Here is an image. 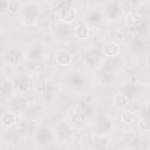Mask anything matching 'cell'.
I'll list each match as a JSON object with an SVG mask.
<instances>
[{
	"label": "cell",
	"instance_id": "cell-1",
	"mask_svg": "<svg viewBox=\"0 0 150 150\" xmlns=\"http://www.w3.org/2000/svg\"><path fill=\"white\" fill-rule=\"evenodd\" d=\"M41 16V7L35 1H26L20 11V22L26 27L35 26Z\"/></svg>",
	"mask_w": 150,
	"mask_h": 150
},
{
	"label": "cell",
	"instance_id": "cell-2",
	"mask_svg": "<svg viewBox=\"0 0 150 150\" xmlns=\"http://www.w3.org/2000/svg\"><path fill=\"white\" fill-rule=\"evenodd\" d=\"M105 60L104 53L102 47L98 46H89L83 52V61L87 67L89 68H96L101 67L103 61Z\"/></svg>",
	"mask_w": 150,
	"mask_h": 150
},
{
	"label": "cell",
	"instance_id": "cell-3",
	"mask_svg": "<svg viewBox=\"0 0 150 150\" xmlns=\"http://www.w3.org/2000/svg\"><path fill=\"white\" fill-rule=\"evenodd\" d=\"M114 124L109 116L100 115L95 118L93 123V131L95 136H109L112 132Z\"/></svg>",
	"mask_w": 150,
	"mask_h": 150
},
{
	"label": "cell",
	"instance_id": "cell-4",
	"mask_svg": "<svg viewBox=\"0 0 150 150\" xmlns=\"http://www.w3.org/2000/svg\"><path fill=\"white\" fill-rule=\"evenodd\" d=\"M76 108L80 112L81 118H90L95 111V98L91 94L83 95L76 104Z\"/></svg>",
	"mask_w": 150,
	"mask_h": 150
},
{
	"label": "cell",
	"instance_id": "cell-5",
	"mask_svg": "<svg viewBox=\"0 0 150 150\" xmlns=\"http://www.w3.org/2000/svg\"><path fill=\"white\" fill-rule=\"evenodd\" d=\"M53 138H54L53 129H50L49 127H40L33 136V143L38 149L41 150L47 145H49L50 143H53Z\"/></svg>",
	"mask_w": 150,
	"mask_h": 150
},
{
	"label": "cell",
	"instance_id": "cell-6",
	"mask_svg": "<svg viewBox=\"0 0 150 150\" xmlns=\"http://www.w3.org/2000/svg\"><path fill=\"white\" fill-rule=\"evenodd\" d=\"M23 59H25V52L19 46L12 45V46H8L4 50V60L6 61V63L11 66L20 64L23 61Z\"/></svg>",
	"mask_w": 150,
	"mask_h": 150
},
{
	"label": "cell",
	"instance_id": "cell-7",
	"mask_svg": "<svg viewBox=\"0 0 150 150\" xmlns=\"http://www.w3.org/2000/svg\"><path fill=\"white\" fill-rule=\"evenodd\" d=\"M48 55V49L42 42H33L27 50V57L32 62H41Z\"/></svg>",
	"mask_w": 150,
	"mask_h": 150
},
{
	"label": "cell",
	"instance_id": "cell-8",
	"mask_svg": "<svg viewBox=\"0 0 150 150\" xmlns=\"http://www.w3.org/2000/svg\"><path fill=\"white\" fill-rule=\"evenodd\" d=\"M102 9L105 19L109 21H115L120 19L123 14V6L120 1H105Z\"/></svg>",
	"mask_w": 150,
	"mask_h": 150
},
{
	"label": "cell",
	"instance_id": "cell-9",
	"mask_svg": "<svg viewBox=\"0 0 150 150\" xmlns=\"http://www.w3.org/2000/svg\"><path fill=\"white\" fill-rule=\"evenodd\" d=\"M53 134H54V137L57 141L64 142V141H67V139H69L71 137V135H73V127L66 120L59 121L53 127Z\"/></svg>",
	"mask_w": 150,
	"mask_h": 150
},
{
	"label": "cell",
	"instance_id": "cell-10",
	"mask_svg": "<svg viewBox=\"0 0 150 150\" xmlns=\"http://www.w3.org/2000/svg\"><path fill=\"white\" fill-rule=\"evenodd\" d=\"M21 112H22L23 118L38 121L39 118L43 116L45 107L42 103H39V102H28Z\"/></svg>",
	"mask_w": 150,
	"mask_h": 150
},
{
	"label": "cell",
	"instance_id": "cell-11",
	"mask_svg": "<svg viewBox=\"0 0 150 150\" xmlns=\"http://www.w3.org/2000/svg\"><path fill=\"white\" fill-rule=\"evenodd\" d=\"M104 19H105V16H104L103 9L101 7L91 6V7H88L86 9V13H84V22L87 25L97 26V25H101L104 21Z\"/></svg>",
	"mask_w": 150,
	"mask_h": 150
},
{
	"label": "cell",
	"instance_id": "cell-12",
	"mask_svg": "<svg viewBox=\"0 0 150 150\" xmlns=\"http://www.w3.org/2000/svg\"><path fill=\"white\" fill-rule=\"evenodd\" d=\"M67 84L71 90H81L84 88L86 77L79 69H73L67 74Z\"/></svg>",
	"mask_w": 150,
	"mask_h": 150
},
{
	"label": "cell",
	"instance_id": "cell-13",
	"mask_svg": "<svg viewBox=\"0 0 150 150\" xmlns=\"http://www.w3.org/2000/svg\"><path fill=\"white\" fill-rule=\"evenodd\" d=\"M144 89L142 86H139L138 83L135 82H125L121 86V94H123L124 96H127L130 101L131 100H136L138 97L142 96Z\"/></svg>",
	"mask_w": 150,
	"mask_h": 150
},
{
	"label": "cell",
	"instance_id": "cell-14",
	"mask_svg": "<svg viewBox=\"0 0 150 150\" xmlns=\"http://www.w3.org/2000/svg\"><path fill=\"white\" fill-rule=\"evenodd\" d=\"M13 82H14L15 90L20 95H26L30 89L32 81H30V77L28 76V74H26V73L16 74L13 77Z\"/></svg>",
	"mask_w": 150,
	"mask_h": 150
},
{
	"label": "cell",
	"instance_id": "cell-15",
	"mask_svg": "<svg viewBox=\"0 0 150 150\" xmlns=\"http://www.w3.org/2000/svg\"><path fill=\"white\" fill-rule=\"evenodd\" d=\"M60 91H61V88H60L59 83H56L52 80H48L45 90L40 95L46 103H52L57 98V96L60 95Z\"/></svg>",
	"mask_w": 150,
	"mask_h": 150
},
{
	"label": "cell",
	"instance_id": "cell-16",
	"mask_svg": "<svg viewBox=\"0 0 150 150\" xmlns=\"http://www.w3.org/2000/svg\"><path fill=\"white\" fill-rule=\"evenodd\" d=\"M76 8L73 5H63L59 9V19L61 22L71 25L76 20Z\"/></svg>",
	"mask_w": 150,
	"mask_h": 150
},
{
	"label": "cell",
	"instance_id": "cell-17",
	"mask_svg": "<svg viewBox=\"0 0 150 150\" xmlns=\"http://www.w3.org/2000/svg\"><path fill=\"white\" fill-rule=\"evenodd\" d=\"M54 35H55V39H57L59 41H68L71 38V35H74V27H71L70 25L60 22L54 28Z\"/></svg>",
	"mask_w": 150,
	"mask_h": 150
},
{
	"label": "cell",
	"instance_id": "cell-18",
	"mask_svg": "<svg viewBox=\"0 0 150 150\" xmlns=\"http://www.w3.org/2000/svg\"><path fill=\"white\" fill-rule=\"evenodd\" d=\"M38 129H39L38 122L33 121V120H27V118H23L18 127L19 132L25 136H34V134L36 132Z\"/></svg>",
	"mask_w": 150,
	"mask_h": 150
},
{
	"label": "cell",
	"instance_id": "cell-19",
	"mask_svg": "<svg viewBox=\"0 0 150 150\" xmlns=\"http://www.w3.org/2000/svg\"><path fill=\"white\" fill-rule=\"evenodd\" d=\"M124 66V59L122 55H118V56H115V57H109V59H105L103 61V63L101 64V67L103 68H107L109 70H112L115 73H118Z\"/></svg>",
	"mask_w": 150,
	"mask_h": 150
},
{
	"label": "cell",
	"instance_id": "cell-20",
	"mask_svg": "<svg viewBox=\"0 0 150 150\" xmlns=\"http://www.w3.org/2000/svg\"><path fill=\"white\" fill-rule=\"evenodd\" d=\"M102 49H103L105 59L121 55V46L115 40H109V41L104 42V45L102 46Z\"/></svg>",
	"mask_w": 150,
	"mask_h": 150
},
{
	"label": "cell",
	"instance_id": "cell-21",
	"mask_svg": "<svg viewBox=\"0 0 150 150\" xmlns=\"http://www.w3.org/2000/svg\"><path fill=\"white\" fill-rule=\"evenodd\" d=\"M73 61V55L71 53L66 49V48H60L59 50H56L55 53V62L59 66H69Z\"/></svg>",
	"mask_w": 150,
	"mask_h": 150
},
{
	"label": "cell",
	"instance_id": "cell-22",
	"mask_svg": "<svg viewBox=\"0 0 150 150\" xmlns=\"http://www.w3.org/2000/svg\"><path fill=\"white\" fill-rule=\"evenodd\" d=\"M117 77V73L112 71V70H109L107 68H103V67H100V71H98V80L104 86H108V84H111L112 82H115Z\"/></svg>",
	"mask_w": 150,
	"mask_h": 150
},
{
	"label": "cell",
	"instance_id": "cell-23",
	"mask_svg": "<svg viewBox=\"0 0 150 150\" xmlns=\"http://www.w3.org/2000/svg\"><path fill=\"white\" fill-rule=\"evenodd\" d=\"M18 123V112L8 109L2 112L1 115V124L5 128H13Z\"/></svg>",
	"mask_w": 150,
	"mask_h": 150
},
{
	"label": "cell",
	"instance_id": "cell-24",
	"mask_svg": "<svg viewBox=\"0 0 150 150\" xmlns=\"http://www.w3.org/2000/svg\"><path fill=\"white\" fill-rule=\"evenodd\" d=\"M149 145L148 139L139 136H134L128 143V148L130 150H149Z\"/></svg>",
	"mask_w": 150,
	"mask_h": 150
},
{
	"label": "cell",
	"instance_id": "cell-25",
	"mask_svg": "<svg viewBox=\"0 0 150 150\" xmlns=\"http://www.w3.org/2000/svg\"><path fill=\"white\" fill-rule=\"evenodd\" d=\"M1 93L5 97H8L11 98L12 96H14L15 94V87H14V82H13V79H4L1 81Z\"/></svg>",
	"mask_w": 150,
	"mask_h": 150
},
{
	"label": "cell",
	"instance_id": "cell-26",
	"mask_svg": "<svg viewBox=\"0 0 150 150\" xmlns=\"http://www.w3.org/2000/svg\"><path fill=\"white\" fill-rule=\"evenodd\" d=\"M26 104H27V102L25 101L23 95L18 94V95H14V96H12L9 98V109L15 111V112H18L19 110L22 111Z\"/></svg>",
	"mask_w": 150,
	"mask_h": 150
},
{
	"label": "cell",
	"instance_id": "cell-27",
	"mask_svg": "<svg viewBox=\"0 0 150 150\" xmlns=\"http://www.w3.org/2000/svg\"><path fill=\"white\" fill-rule=\"evenodd\" d=\"M89 33H90V29L86 22H81V23H77L74 26V36L79 40L88 39Z\"/></svg>",
	"mask_w": 150,
	"mask_h": 150
},
{
	"label": "cell",
	"instance_id": "cell-28",
	"mask_svg": "<svg viewBox=\"0 0 150 150\" xmlns=\"http://www.w3.org/2000/svg\"><path fill=\"white\" fill-rule=\"evenodd\" d=\"M143 18L137 13V12H129L124 19L125 25L131 27V28H136L141 22H142Z\"/></svg>",
	"mask_w": 150,
	"mask_h": 150
},
{
	"label": "cell",
	"instance_id": "cell-29",
	"mask_svg": "<svg viewBox=\"0 0 150 150\" xmlns=\"http://www.w3.org/2000/svg\"><path fill=\"white\" fill-rule=\"evenodd\" d=\"M129 103H130V100H129L127 96H124L123 94H121V93H117V94L114 96V105H115L116 108H118V109H124V108H127V107L129 105Z\"/></svg>",
	"mask_w": 150,
	"mask_h": 150
},
{
	"label": "cell",
	"instance_id": "cell-30",
	"mask_svg": "<svg viewBox=\"0 0 150 150\" xmlns=\"http://www.w3.org/2000/svg\"><path fill=\"white\" fill-rule=\"evenodd\" d=\"M135 121V112L131 109H125L121 112V122L123 124H131Z\"/></svg>",
	"mask_w": 150,
	"mask_h": 150
},
{
	"label": "cell",
	"instance_id": "cell-31",
	"mask_svg": "<svg viewBox=\"0 0 150 150\" xmlns=\"http://www.w3.org/2000/svg\"><path fill=\"white\" fill-rule=\"evenodd\" d=\"M19 136H20V132L18 129H13V128H9L6 132V137H7V141L8 143L15 145L18 144V139H19Z\"/></svg>",
	"mask_w": 150,
	"mask_h": 150
},
{
	"label": "cell",
	"instance_id": "cell-32",
	"mask_svg": "<svg viewBox=\"0 0 150 150\" xmlns=\"http://www.w3.org/2000/svg\"><path fill=\"white\" fill-rule=\"evenodd\" d=\"M135 30H136V33L139 35V36H144V35H146L148 33H149V30H150V25H149V21H146V20H142V22L136 27V28H134Z\"/></svg>",
	"mask_w": 150,
	"mask_h": 150
},
{
	"label": "cell",
	"instance_id": "cell-33",
	"mask_svg": "<svg viewBox=\"0 0 150 150\" xmlns=\"http://www.w3.org/2000/svg\"><path fill=\"white\" fill-rule=\"evenodd\" d=\"M47 79H45V77H39L38 80H35L34 81V88H35V91L36 93H39V94H41L43 90H45V88H46V86H47Z\"/></svg>",
	"mask_w": 150,
	"mask_h": 150
},
{
	"label": "cell",
	"instance_id": "cell-34",
	"mask_svg": "<svg viewBox=\"0 0 150 150\" xmlns=\"http://www.w3.org/2000/svg\"><path fill=\"white\" fill-rule=\"evenodd\" d=\"M22 8V4L16 1V0H9L8 1V12H12V13H16L21 11Z\"/></svg>",
	"mask_w": 150,
	"mask_h": 150
},
{
	"label": "cell",
	"instance_id": "cell-35",
	"mask_svg": "<svg viewBox=\"0 0 150 150\" xmlns=\"http://www.w3.org/2000/svg\"><path fill=\"white\" fill-rule=\"evenodd\" d=\"M138 128H139L141 131H144V132L150 131V120L144 118V117L141 116V118L138 121Z\"/></svg>",
	"mask_w": 150,
	"mask_h": 150
},
{
	"label": "cell",
	"instance_id": "cell-36",
	"mask_svg": "<svg viewBox=\"0 0 150 150\" xmlns=\"http://www.w3.org/2000/svg\"><path fill=\"white\" fill-rule=\"evenodd\" d=\"M67 116H68V118L71 120V121H75V120H77V118H81L80 112H79L76 105L70 107V108L68 109V111H67Z\"/></svg>",
	"mask_w": 150,
	"mask_h": 150
},
{
	"label": "cell",
	"instance_id": "cell-37",
	"mask_svg": "<svg viewBox=\"0 0 150 150\" xmlns=\"http://www.w3.org/2000/svg\"><path fill=\"white\" fill-rule=\"evenodd\" d=\"M141 116L150 120V103H145L141 109Z\"/></svg>",
	"mask_w": 150,
	"mask_h": 150
},
{
	"label": "cell",
	"instance_id": "cell-38",
	"mask_svg": "<svg viewBox=\"0 0 150 150\" xmlns=\"http://www.w3.org/2000/svg\"><path fill=\"white\" fill-rule=\"evenodd\" d=\"M41 150H61V148H60V145L59 144H56V143H50L49 145H47L46 148H43V149H41Z\"/></svg>",
	"mask_w": 150,
	"mask_h": 150
},
{
	"label": "cell",
	"instance_id": "cell-39",
	"mask_svg": "<svg viewBox=\"0 0 150 150\" xmlns=\"http://www.w3.org/2000/svg\"><path fill=\"white\" fill-rule=\"evenodd\" d=\"M145 73H146V75L150 77V64H149V66L145 68Z\"/></svg>",
	"mask_w": 150,
	"mask_h": 150
},
{
	"label": "cell",
	"instance_id": "cell-40",
	"mask_svg": "<svg viewBox=\"0 0 150 150\" xmlns=\"http://www.w3.org/2000/svg\"><path fill=\"white\" fill-rule=\"evenodd\" d=\"M145 90H146V91H148V94L150 95V81H149V83L146 84V88H145Z\"/></svg>",
	"mask_w": 150,
	"mask_h": 150
},
{
	"label": "cell",
	"instance_id": "cell-41",
	"mask_svg": "<svg viewBox=\"0 0 150 150\" xmlns=\"http://www.w3.org/2000/svg\"><path fill=\"white\" fill-rule=\"evenodd\" d=\"M149 150H150V149H149Z\"/></svg>",
	"mask_w": 150,
	"mask_h": 150
}]
</instances>
